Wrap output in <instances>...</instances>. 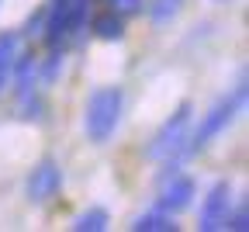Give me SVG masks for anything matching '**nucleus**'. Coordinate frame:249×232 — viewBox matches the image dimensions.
Returning <instances> with one entry per match:
<instances>
[{
    "instance_id": "1a4fd4ad",
    "label": "nucleus",
    "mask_w": 249,
    "mask_h": 232,
    "mask_svg": "<svg viewBox=\"0 0 249 232\" xmlns=\"http://www.w3.org/2000/svg\"><path fill=\"white\" fill-rule=\"evenodd\" d=\"M132 229L135 232H177V218L170 212H163V208H152V212L139 215Z\"/></svg>"
},
{
    "instance_id": "6e6552de",
    "label": "nucleus",
    "mask_w": 249,
    "mask_h": 232,
    "mask_svg": "<svg viewBox=\"0 0 249 232\" xmlns=\"http://www.w3.org/2000/svg\"><path fill=\"white\" fill-rule=\"evenodd\" d=\"M18 45H21L18 31H0V90H4L7 80H11V66L18 59Z\"/></svg>"
},
{
    "instance_id": "2eb2a0df",
    "label": "nucleus",
    "mask_w": 249,
    "mask_h": 232,
    "mask_svg": "<svg viewBox=\"0 0 249 232\" xmlns=\"http://www.w3.org/2000/svg\"><path fill=\"white\" fill-rule=\"evenodd\" d=\"M222 4H225V0H222Z\"/></svg>"
},
{
    "instance_id": "423d86ee",
    "label": "nucleus",
    "mask_w": 249,
    "mask_h": 232,
    "mask_svg": "<svg viewBox=\"0 0 249 232\" xmlns=\"http://www.w3.org/2000/svg\"><path fill=\"white\" fill-rule=\"evenodd\" d=\"M62 191V170L55 159H42L35 170L28 174V197L31 201H49Z\"/></svg>"
},
{
    "instance_id": "ddd939ff",
    "label": "nucleus",
    "mask_w": 249,
    "mask_h": 232,
    "mask_svg": "<svg viewBox=\"0 0 249 232\" xmlns=\"http://www.w3.org/2000/svg\"><path fill=\"white\" fill-rule=\"evenodd\" d=\"M222 229H232V232H246L249 229V215H246V205H239L235 212L229 208V215H225V225Z\"/></svg>"
},
{
    "instance_id": "39448f33",
    "label": "nucleus",
    "mask_w": 249,
    "mask_h": 232,
    "mask_svg": "<svg viewBox=\"0 0 249 232\" xmlns=\"http://www.w3.org/2000/svg\"><path fill=\"white\" fill-rule=\"evenodd\" d=\"M229 208H232V187L225 180L211 184L204 194V205H201V232H218L225 225Z\"/></svg>"
},
{
    "instance_id": "0eeeda50",
    "label": "nucleus",
    "mask_w": 249,
    "mask_h": 232,
    "mask_svg": "<svg viewBox=\"0 0 249 232\" xmlns=\"http://www.w3.org/2000/svg\"><path fill=\"white\" fill-rule=\"evenodd\" d=\"M35 77H38V59L31 56V52H28V56H18L14 66H11V80H14L18 97L28 94V90H35Z\"/></svg>"
},
{
    "instance_id": "f8f14e48",
    "label": "nucleus",
    "mask_w": 249,
    "mask_h": 232,
    "mask_svg": "<svg viewBox=\"0 0 249 232\" xmlns=\"http://www.w3.org/2000/svg\"><path fill=\"white\" fill-rule=\"evenodd\" d=\"M180 4H183V0H145V14H149L152 24H166V21L177 18Z\"/></svg>"
},
{
    "instance_id": "9d476101",
    "label": "nucleus",
    "mask_w": 249,
    "mask_h": 232,
    "mask_svg": "<svg viewBox=\"0 0 249 232\" xmlns=\"http://www.w3.org/2000/svg\"><path fill=\"white\" fill-rule=\"evenodd\" d=\"M93 35L104 39V42L121 39V35H124V21H121V14H118V11H111V14H97V18H93Z\"/></svg>"
},
{
    "instance_id": "20e7f679",
    "label": "nucleus",
    "mask_w": 249,
    "mask_h": 232,
    "mask_svg": "<svg viewBox=\"0 0 249 232\" xmlns=\"http://www.w3.org/2000/svg\"><path fill=\"white\" fill-rule=\"evenodd\" d=\"M194 194H197L194 177H187V174L173 170V174L163 177V191H160V201H156V208H163V212L177 215V212H183V208H191Z\"/></svg>"
},
{
    "instance_id": "4468645a",
    "label": "nucleus",
    "mask_w": 249,
    "mask_h": 232,
    "mask_svg": "<svg viewBox=\"0 0 249 232\" xmlns=\"http://www.w3.org/2000/svg\"><path fill=\"white\" fill-rule=\"evenodd\" d=\"M107 4H111L118 14H142V11H145V0H107Z\"/></svg>"
},
{
    "instance_id": "7ed1b4c3",
    "label": "nucleus",
    "mask_w": 249,
    "mask_h": 232,
    "mask_svg": "<svg viewBox=\"0 0 249 232\" xmlns=\"http://www.w3.org/2000/svg\"><path fill=\"white\" fill-rule=\"evenodd\" d=\"M246 77H239V83H235V90L232 94H225V97H218V101L211 104V111L201 118V125H197V132L191 135V149L197 153V149H204L211 139H218L222 132L239 118V111L246 108Z\"/></svg>"
},
{
    "instance_id": "f03ea898",
    "label": "nucleus",
    "mask_w": 249,
    "mask_h": 232,
    "mask_svg": "<svg viewBox=\"0 0 249 232\" xmlns=\"http://www.w3.org/2000/svg\"><path fill=\"white\" fill-rule=\"evenodd\" d=\"M121 111H124V90L121 87H97L87 101V115H83V128L90 142H107L114 135V128L121 121Z\"/></svg>"
},
{
    "instance_id": "9b49d317",
    "label": "nucleus",
    "mask_w": 249,
    "mask_h": 232,
    "mask_svg": "<svg viewBox=\"0 0 249 232\" xmlns=\"http://www.w3.org/2000/svg\"><path fill=\"white\" fill-rule=\"evenodd\" d=\"M111 225V215L104 208H87L83 215L73 218V232H104Z\"/></svg>"
},
{
    "instance_id": "f257e3e1",
    "label": "nucleus",
    "mask_w": 249,
    "mask_h": 232,
    "mask_svg": "<svg viewBox=\"0 0 249 232\" xmlns=\"http://www.w3.org/2000/svg\"><path fill=\"white\" fill-rule=\"evenodd\" d=\"M191 115H194V104L183 101V104L160 125V132L152 135V142L145 146V156H149V159H166V174H173L180 163L194 153V149H191V135H187ZM166 174H163V177H166Z\"/></svg>"
}]
</instances>
